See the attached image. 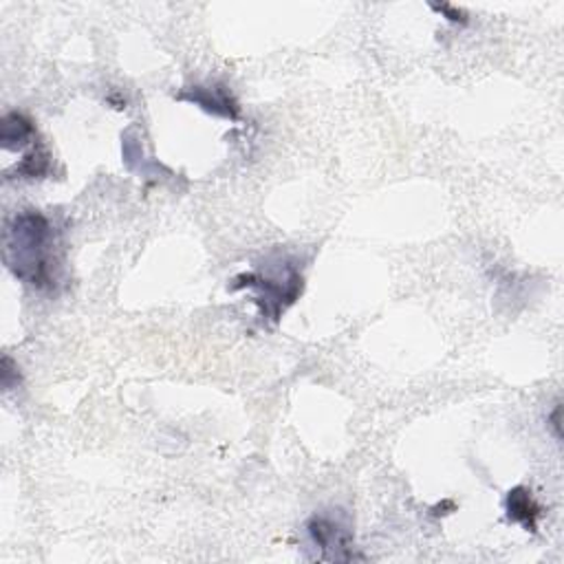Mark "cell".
I'll use <instances>...</instances> for the list:
<instances>
[{
    "label": "cell",
    "mask_w": 564,
    "mask_h": 564,
    "mask_svg": "<svg viewBox=\"0 0 564 564\" xmlns=\"http://www.w3.org/2000/svg\"><path fill=\"white\" fill-rule=\"evenodd\" d=\"M5 262L12 273L38 292L60 282V232L38 209H23L5 228Z\"/></svg>",
    "instance_id": "1"
},
{
    "label": "cell",
    "mask_w": 564,
    "mask_h": 564,
    "mask_svg": "<svg viewBox=\"0 0 564 564\" xmlns=\"http://www.w3.org/2000/svg\"><path fill=\"white\" fill-rule=\"evenodd\" d=\"M303 287V271L298 262L287 256L267 258L265 267L236 275L230 285L232 292H254V303L260 307V316L273 324L300 298Z\"/></svg>",
    "instance_id": "2"
},
{
    "label": "cell",
    "mask_w": 564,
    "mask_h": 564,
    "mask_svg": "<svg viewBox=\"0 0 564 564\" xmlns=\"http://www.w3.org/2000/svg\"><path fill=\"white\" fill-rule=\"evenodd\" d=\"M309 542L318 549L320 560H356V534L350 516L344 510H326L313 514L307 525Z\"/></svg>",
    "instance_id": "3"
},
{
    "label": "cell",
    "mask_w": 564,
    "mask_h": 564,
    "mask_svg": "<svg viewBox=\"0 0 564 564\" xmlns=\"http://www.w3.org/2000/svg\"><path fill=\"white\" fill-rule=\"evenodd\" d=\"M177 100L181 102H190L194 106H198L201 111L215 115V117H223L230 121H236L241 117V106L234 100L232 91L223 85H211V87H203V85H194L188 87L183 91L177 93Z\"/></svg>",
    "instance_id": "4"
},
{
    "label": "cell",
    "mask_w": 564,
    "mask_h": 564,
    "mask_svg": "<svg viewBox=\"0 0 564 564\" xmlns=\"http://www.w3.org/2000/svg\"><path fill=\"white\" fill-rule=\"evenodd\" d=\"M0 141L5 151H31L40 144L36 124L21 111H12L0 121Z\"/></svg>",
    "instance_id": "5"
},
{
    "label": "cell",
    "mask_w": 564,
    "mask_h": 564,
    "mask_svg": "<svg viewBox=\"0 0 564 564\" xmlns=\"http://www.w3.org/2000/svg\"><path fill=\"white\" fill-rule=\"evenodd\" d=\"M505 512H508V518L512 523H518L523 525L527 531H536L538 529V518L542 514L540 505L536 503L531 489L518 485L514 489L508 491V499H505Z\"/></svg>",
    "instance_id": "6"
},
{
    "label": "cell",
    "mask_w": 564,
    "mask_h": 564,
    "mask_svg": "<svg viewBox=\"0 0 564 564\" xmlns=\"http://www.w3.org/2000/svg\"><path fill=\"white\" fill-rule=\"evenodd\" d=\"M433 10L444 14L454 25H465L467 23V14L463 10H459V8H454V5H433Z\"/></svg>",
    "instance_id": "7"
}]
</instances>
